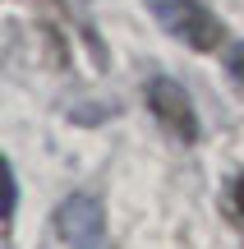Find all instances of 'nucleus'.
I'll use <instances>...</instances> for the list:
<instances>
[{
  "label": "nucleus",
  "mask_w": 244,
  "mask_h": 249,
  "mask_svg": "<svg viewBox=\"0 0 244 249\" xmlns=\"http://www.w3.org/2000/svg\"><path fill=\"white\" fill-rule=\"evenodd\" d=\"M147 9L157 14V23L171 37H180L194 51H217L226 42V28L203 0H147Z\"/></svg>",
  "instance_id": "nucleus-1"
},
{
  "label": "nucleus",
  "mask_w": 244,
  "mask_h": 249,
  "mask_svg": "<svg viewBox=\"0 0 244 249\" xmlns=\"http://www.w3.org/2000/svg\"><path fill=\"white\" fill-rule=\"evenodd\" d=\"M55 226L69 249H106V213L92 194H69L55 213Z\"/></svg>",
  "instance_id": "nucleus-2"
},
{
  "label": "nucleus",
  "mask_w": 244,
  "mask_h": 249,
  "mask_svg": "<svg viewBox=\"0 0 244 249\" xmlns=\"http://www.w3.org/2000/svg\"><path fill=\"white\" fill-rule=\"evenodd\" d=\"M147 111H152V116L162 120L175 139H184V143L198 139V116H194V102H189V92H184L175 79H152V83H147Z\"/></svg>",
  "instance_id": "nucleus-3"
},
{
  "label": "nucleus",
  "mask_w": 244,
  "mask_h": 249,
  "mask_svg": "<svg viewBox=\"0 0 244 249\" xmlns=\"http://www.w3.org/2000/svg\"><path fill=\"white\" fill-rule=\"evenodd\" d=\"M14 208H18L14 166H9V157H0V226H9V222H14Z\"/></svg>",
  "instance_id": "nucleus-4"
},
{
  "label": "nucleus",
  "mask_w": 244,
  "mask_h": 249,
  "mask_svg": "<svg viewBox=\"0 0 244 249\" xmlns=\"http://www.w3.org/2000/svg\"><path fill=\"white\" fill-rule=\"evenodd\" d=\"M230 213H235V222L244 226V176L230 185Z\"/></svg>",
  "instance_id": "nucleus-5"
},
{
  "label": "nucleus",
  "mask_w": 244,
  "mask_h": 249,
  "mask_svg": "<svg viewBox=\"0 0 244 249\" xmlns=\"http://www.w3.org/2000/svg\"><path fill=\"white\" fill-rule=\"evenodd\" d=\"M226 65H230V74H235V79L244 83V42H235V46H230V55H226Z\"/></svg>",
  "instance_id": "nucleus-6"
}]
</instances>
